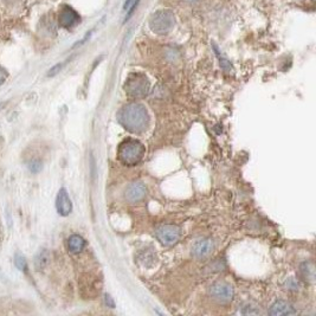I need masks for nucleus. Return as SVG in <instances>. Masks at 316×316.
<instances>
[{
  "label": "nucleus",
  "instance_id": "obj_1",
  "mask_svg": "<svg viewBox=\"0 0 316 316\" xmlns=\"http://www.w3.org/2000/svg\"><path fill=\"white\" fill-rule=\"evenodd\" d=\"M117 121L122 127L133 134H141L150 126V114L144 106L132 102L121 108L117 114Z\"/></svg>",
  "mask_w": 316,
  "mask_h": 316
},
{
  "label": "nucleus",
  "instance_id": "obj_2",
  "mask_svg": "<svg viewBox=\"0 0 316 316\" xmlns=\"http://www.w3.org/2000/svg\"><path fill=\"white\" fill-rule=\"evenodd\" d=\"M144 146L139 140L127 139L122 141L117 148V158L124 165L135 166L143 159Z\"/></svg>",
  "mask_w": 316,
  "mask_h": 316
},
{
  "label": "nucleus",
  "instance_id": "obj_3",
  "mask_svg": "<svg viewBox=\"0 0 316 316\" xmlns=\"http://www.w3.org/2000/svg\"><path fill=\"white\" fill-rule=\"evenodd\" d=\"M125 90L133 99H142L150 94L151 84L147 77L141 74H133L125 83Z\"/></svg>",
  "mask_w": 316,
  "mask_h": 316
},
{
  "label": "nucleus",
  "instance_id": "obj_4",
  "mask_svg": "<svg viewBox=\"0 0 316 316\" xmlns=\"http://www.w3.org/2000/svg\"><path fill=\"white\" fill-rule=\"evenodd\" d=\"M176 18L169 10H160L150 19V28L158 35H166L173 29Z\"/></svg>",
  "mask_w": 316,
  "mask_h": 316
},
{
  "label": "nucleus",
  "instance_id": "obj_5",
  "mask_svg": "<svg viewBox=\"0 0 316 316\" xmlns=\"http://www.w3.org/2000/svg\"><path fill=\"white\" fill-rule=\"evenodd\" d=\"M155 236L160 243L166 245V247H171V245H174L179 241L181 232L177 225L163 224L155 230Z\"/></svg>",
  "mask_w": 316,
  "mask_h": 316
},
{
  "label": "nucleus",
  "instance_id": "obj_6",
  "mask_svg": "<svg viewBox=\"0 0 316 316\" xmlns=\"http://www.w3.org/2000/svg\"><path fill=\"white\" fill-rule=\"evenodd\" d=\"M209 294L212 299L219 301V302H230L235 296V290L231 285L224 282H217L212 284L209 289Z\"/></svg>",
  "mask_w": 316,
  "mask_h": 316
},
{
  "label": "nucleus",
  "instance_id": "obj_7",
  "mask_svg": "<svg viewBox=\"0 0 316 316\" xmlns=\"http://www.w3.org/2000/svg\"><path fill=\"white\" fill-rule=\"evenodd\" d=\"M59 25L64 29H71L81 21L79 13L70 6H64L58 14Z\"/></svg>",
  "mask_w": 316,
  "mask_h": 316
},
{
  "label": "nucleus",
  "instance_id": "obj_8",
  "mask_svg": "<svg viewBox=\"0 0 316 316\" xmlns=\"http://www.w3.org/2000/svg\"><path fill=\"white\" fill-rule=\"evenodd\" d=\"M146 193H147L146 186L142 183H140V181H134V183L129 185L127 189H126L125 197L129 203L135 204L141 202V200L146 197Z\"/></svg>",
  "mask_w": 316,
  "mask_h": 316
},
{
  "label": "nucleus",
  "instance_id": "obj_9",
  "mask_svg": "<svg viewBox=\"0 0 316 316\" xmlns=\"http://www.w3.org/2000/svg\"><path fill=\"white\" fill-rule=\"evenodd\" d=\"M214 249L213 240L210 238H204V239L197 240L192 247V255L193 257L202 259L209 256Z\"/></svg>",
  "mask_w": 316,
  "mask_h": 316
},
{
  "label": "nucleus",
  "instance_id": "obj_10",
  "mask_svg": "<svg viewBox=\"0 0 316 316\" xmlns=\"http://www.w3.org/2000/svg\"><path fill=\"white\" fill-rule=\"evenodd\" d=\"M56 209L57 212L63 217H66L71 213L72 211V203L71 199L68 195V191L65 188H61L57 193V198H56Z\"/></svg>",
  "mask_w": 316,
  "mask_h": 316
},
{
  "label": "nucleus",
  "instance_id": "obj_11",
  "mask_svg": "<svg viewBox=\"0 0 316 316\" xmlns=\"http://www.w3.org/2000/svg\"><path fill=\"white\" fill-rule=\"evenodd\" d=\"M297 313L295 308L287 301L278 300L275 302L273 306L270 307L269 314L273 316H289V315H295Z\"/></svg>",
  "mask_w": 316,
  "mask_h": 316
},
{
  "label": "nucleus",
  "instance_id": "obj_12",
  "mask_svg": "<svg viewBox=\"0 0 316 316\" xmlns=\"http://www.w3.org/2000/svg\"><path fill=\"white\" fill-rule=\"evenodd\" d=\"M300 276L302 277V280H304L308 283H315L316 280V275H315V265L311 261H307L301 263L300 265Z\"/></svg>",
  "mask_w": 316,
  "mask_h": 316
},
{
  "label": "nucleus",
  "instance_id": "obj_13",
  "mask_svg": "<svg viewBox=\"0 0 316 316\" xmlns=\"http://www.w3.org/2000/svg\"><path fill=\"white\" fill-rule=\"evenodd\" d=\"M85 247L84 238L80 235H72L68 239V249L72 254H80Z\"/></svg>",
  "mask_w": 316,
  "mask_h": 316
},
{
  "label": "nucleus",
  "instance_id": "obj_14",
  "mask_svg": "<svg viewBox=\"0 0 316 316\" xmlns=\"http://www.w3.org/2000/svg\"><path fill=\"white\" fill-rule=\"evenodd\" d=\"M49 263V252L47 250H42L35 258V266L37 270H43Z\"/></svg>",
  "mask_w": 316,
  "mask_h": 316
},
{
  "label": "nucleus",
  "instance_id": "obj_15",
  "mask_svg": "<svg viewBox=\"0 0 316 316\" xmlns=\"http://www.w3.org/2000/svg\"><path fill=\"white\" fill-rule=\"evenodd\" d=\"M14 264H16V266L21 271H25L28 268L27 259H25L24 256H21L19 254H17L16 257H14Z\"/></svg>",
  "mask_w": 316,
  "mask_h": 316
},
{
  "label": "nucleus",
  "instance_id": "obj_16",
  "mask_svg": "<svg viewBox=\"0 0 316 316\" xmlns=\"http://www.w3.org/2000/svg\"><path fill=\"white\" fill-rule=\"evenodd\" d=\"M213 47H214V51H215V54H217V56H218V58H219V62H221V65H222V68L224 69V70H230L231 69V63H230L228 59H226L224 56L223 55H221V53H219V50H218V47L215 46V45H213Z\"/></svg>",
  "mask_w": 316,
  "mask_h": 316
},
{
  "label": "nucleus",
  "instance_id": "obj_17",
  "mask_svg": "<svg viewBox=\"0 0 316 316\" xmlns=\"http://www.w3.org/2000/svg\"><path fill=\"white\" fill-rule=\"evenodd\" d=\"M29 169L31 171L32 173H38L43 169V162L40 161V160H32V161L29 163Z\"/></svg>",
  "mask_w": 316,
  "mask_h": 316
},
{
  "label": "nucleus",
  "instance_id": "obj_18",
  "mask_svg": "<svg viewBox=\"0 0 316 316\" xmlns=\"http://www.w3.org/2000/svg\"><path fill=\"white\" fill-rule=\"evenodd\" d=\"M285 289L296 291V290L300 289V283L296 280H294V278H289V280L285 282Z\"/></svg>",
  "mask_w": 316,
  "mask_h": 316
},
{
  "label": "nucleus",
  "instance_id": "obj_19",
  "mask_svg": "<svg viewBox=\"0 0 316 316\" xmlns=\"http://www.w3.org/2000/svg\"><path fill=\"white\" fill-rule=\"evenodd\" d=\"M241 313H243L244 315H257V314H259L261 313V310L259 309H257V308L256 307H251V306H247V307H244V309H243V311H241Z\"/></svg>",
  "mask_w": 316,
  "mask_h": 316
},
{
  "label": "nucleus",
  "instance_id": "obj_20",
  "mask_svg": "<svg viewBox=\"0 0 316 316\" xmlns=\"http://www.w3.org/2000/svg\"><path fill=\"white\" fill-rule=\"evenodd\" d=\"M7 77H9V74H7L6 70L4 69L2 65H0V87H2V85L5 83Z\"/></svg>",
  "mask_w": 316,
  "mask_h": 316
},
{
  "label": "nucleus",
  "instance_id": "obj_21",
  "mask_svg": "<svg viewBox=\"0 0 316 316\" xmlns=\"http://www.w3.org/2000/svg\"><path fill=\"white\" fill-rule=\"evenodd\" d=\"M62 66H63V64H61V63H59V64H57V65H55L54 68L50 70L49 74H47V76H49V77H53V76H55L56 74L59 72V70L62 69Z\"/></svg>",
  "mask_w": 316,
  "mask_h": 316
},
{
  "label": "nucleus",
  "instance_id": "obj_22",
  "mask_svg": "<svg viewBox=\"0 0 316 316\" xmlns=\"http://www.w3.org/2000/svg\"><path fill=\"white\" fill-rule=\"evenodd\" d=\"M106 303L109 304L110 308H114L115 304H114V301L111 300V297L109 295H106Z\"/></svg>",
  "mask_w": 316,
  "mask_h": 316
},
{
  "label": "nucleus",
  "instance_id": "obj_23",
  "mask_svg": "<svg viewBox=\"0 0 316 316\" xmlns=\"http://www.w3.org/2000/svg\"><path fill=\"white\" fill-rule=\"evenodd\" d=\"M133 3H134V0H127V2H126V4H125V6H124V10L128 11L129 7L133 5Z\"/></svg>",
  "mask_w": 316,
  "mask_h": 316
}]
</instances>
